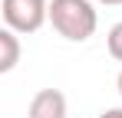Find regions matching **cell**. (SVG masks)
Instances as JSON below:
<instances>
[{"label":"cell","instance_id":"1","mask_svg":"<svg viewBox=\"0 0 122 118\" xmlns=\"http://www.w3.org/2000/svg\"><path fill=\"white\" fill-rule=\"evenodd\" d=\"M50 23L63 39L86 43L96 33L99 17H96V7L89 0H50Z\"/></svg>","mask_w":122,"mask_h":118},{"label":"cell","instance_id":"7","mask_svg":"<svg viewBox=\"0 0 122 118\" xmlns=\"http://www.w3.org/2000/svg\"><path fill=\"white\" fill-rule=\"evenodd\" d=\"M99 3H109V7H116V3H122V0H99Z\"/></svg>","mask_w":122,"mask_h":118},{"label":"cell","instance_id":"2","mask_svg":"<svg viewBox=\"0 0 122 118\" xmlns=\"http://www.w3.org/2000/svg\"><path fill=\"white\" fill-rule=\"evenodd\" d=\"M0 13L7 30L13 33H36L50 20V0H3Z\"/></svg>","mask_w":122,"mask_h":118},{"label":"cell","instance_id":"6","mask_svg":"<svg viewBox=\"0 0 122 118\" xmlns=\"http://www.w3.org/2000/svg\"><path fill=\"white\" fill-rule=\"evenodd\" d=\"M99 118H122V108H106Z\"/></svg>","mask_w":122,"mask_h":118},{"label":"cell","instance_id":"8","mask_svg":"<svg viewBox=\"0 0 122 118\" xmlns=\"http://www.w3.org/2000/svg\"><path fill=\"white\" fill-rule=\"evenodd\" d=\"M119 95H122V72H119Z\"/></svg>","mask_w":122,"mask_h":118},{"label":"cell","instance_id":"4","mask_svg":"<svg viewBox=\"0 0 122 118\" xmlns=\"http://www.w3.org/2000/svg\"><path fill=\"white\" fill-rule=\"evenodd\" d=\"M20 62V39L13 30H0V72H10L13 66Z\"/></svg>","mask_w":122,"mask_h":118},{"label":"cell","instance_id":"5","mask_svg":"<svg viewBox=\"0 0 122 118\" xmlns=\"http://www.w3.org/2000/svg\"><path fill=\"white\" fill-rule=\"evenodd\" d=\"M106 46H109V56L122 62V23H116V26L109 30V36H106Z\"/></svg>","mask_w":122,"mask_h":118},{"label":"cell","instance_id":"3","mask_svg":"<svg viewBox=\"0 0 122 118\" xmlns=\"http://www.w3.org/2000/svg\"><path fill=\"white\" fill-rule=\"evenodd\" d=\"M26 118H66V95L60 89H40L30 102Z\"/></svg>","mask_w":122,"mask_h":118}]
</instances>
